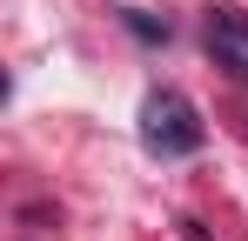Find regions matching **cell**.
Segmentation results:
<instances>
[{
    "label": "cell",
    "mask_w": 248,
    "mask_h": 241,
    "mask_svg": "<svg viewBox=\"0 0 248 241\" xmlns=\"http://www.w3.org/2000/svg\"><path fill=\"white\" fill-rule=\"evenodd\" d=\"M202 141H208V127H202V114H195V101H188V94L155 87V94L141 101V148H148V154L174 161V154H195Z\"/></svg>",
    "instance_id": "1"
},
{
    "label": "cell",
    "mask_w": 248,
    "mask_h": 241,
    "mask_svg": "<svg viewBox=\"0 0 248 241\" xmlns=\"http://www.w3.org/2000/svg\"><path fill=\"white\" fill-rule=\"evenodd\" d=\"M208 54L228 67V74H242L248 80V14L242 7H208Z\"/></svg>",
    "instance_id": "2"
},
{
    "label": "cell",
    "mask_w": 248,
    "mask_h": 241,
    "mask_svg": "<svg viewBox=\"0 0 248 241\" xmlns=\"http://www.w3.org/2000/svg\"><path fill=\"white\" fill-rule=\"evenodd\" d=\"M127 27L141 40H168V20H148V14H134V7H127Z\"/></svg>",
    "instance_id": "3"
}]
</instances>
